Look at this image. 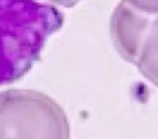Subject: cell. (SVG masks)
Segmentation results:
<instances>
[{"label": "cell", "mask_w": 158, "mask_h": 139, "mask_svg": "<svg viewBox=\"0 0 158 139\" xmlns=\"http://www.w3.org/2000/svg\"><path fill=\"white\" fill-rule=\"evenodd\" d=\"M65 16L37 0H0V86L20 80L39 61Z\"/></svg>", "instance_id": "obj_1"}, {"label": "cell", "mask_w": 158, "mask_h": 139, "mask_svg": "<svg viewBox=\"0 0 158 139\" xmlns=\"http://www.w3.org/2000/svg\"><path fill=\"white\" fill-rule=\"evenodd\" d=\"M0 139H70L65 111L33 89L0 91Z\"/></svg>", "instance_id": "obj_2"}, {"label": "cell", "mask_w": 158, "mask_h": 139, "mask_svg": "<svg viewBox=\"0 0 158 139\" xmlns=\"http://www.w3.org/2000/svg\"><path fill=\"white\" fill-rule=\"evenodd\" d=\"M149 18L120 1L110 20V33L118 54L128 63L135 65L142 42L152 24Z\"/></svg>", "instance_id": "obj_3"}, {"label": "cell", "mask_w": 158, "mask_h": 139, "mask_svg": "<svg viewBox=\"0 0 158 139\" xmlns=\"http://www.w3.org/2000/svg\"><path fill=\"white\" fill-rule=\"evenodd\" d=\"M139 72L158 87V16L154 18L135 62Z\"/></svg>", "instance_id": "obj_4"}, {"label": "cell", "mask_w": 158, "mask_h": 139, "mask_svg": "<svg viewBox=\"0 0 158 139\" xmlns=\"http://www.w3.org/2000/svg\"><path fill=\"white\" fill-rule=\"evenodd\" d=\"M135 11L149 18L158 16V0H120Z\"/></svg>", "instance_id": "obj_5"}, {"label": "cell", "mask_w": 158, "mask_h": 139, "mask_svg": "<svg viewBox=\"0 0 158 139\" xmlns=\"http://www.w3.org/2000/svg\"><path fill=\"white\" fill-rule=\"evenodd\" d=\"M46 1H49L50 3L60 6V7L73 8L76 5H78L79 2H81L82 0H46Z\"/></svg>", "instance_id": "obj_6"}]
</instances>
